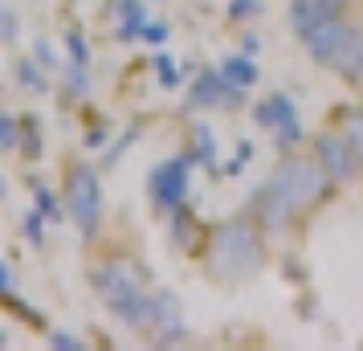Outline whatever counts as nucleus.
I'll return each mask as SVG.
<instances>
[{
    "mask_svg": "<svg viewBox=\"0 0 363 351\" xmlns=\"http://www.w3.org/2000/svg\"><path fill=\"white\" fill-rule=\"evenodd\" d=\"M339 188L330 180L323 164L314 160L311 147H290L278 155V164L269 172V180H265L257 192H253V217L265 225V233H290V229H302L306 221L318 213V208H327V201L335 196Z\"/></svg>",
    "mask_w": 363,
    "mask_h": 351,
    "instance_id": "obj_1",
    "label": "nucleus"
},
{
    "mask_svg": "<svg viewBox=\"0 0 363 351\" xmlns=\"http://www.w3.org/2000/svg\"><path fill=\"white\" fill-rule=\"evenodd\" d=\"M265 237L269 233H265L262 221L253 217V208H241L237 217L213 225L208 237H204V250H200L204 278L213 286H225V290L253 282L262 274L265 257H269Z\"/></svg>",
    "mask_w": 363,
    "mask_h": 351,
    "instance_id": "obj_2",
    "label": "nucleus"
},
{
    "mask_svg": "<svg viewBox=\"0 0 363 351\" xmlns=\"http://www.w3.org/2000/svg\"><path fill=\"white\" fill-rule=\"evenodd\" d=\"M90 290L106 302V311L127 327V331L147 335L151 327V290H147V266L127 250L102 253L90 262Z\"/></svg>",
    "mask_w": 363,
    "mask_h": 351,
    "instance_id": "obj_3",
    "label": "nucleus"
},
{
    "mask_svg": "<svg viewBox=\"0 0 363 351\" xmlns=\"http://www.w3.org/2000/svg\"><path fill=\"white\" fill-rule=\"evenodd\" d=\"M359 33H363L359 21H351L347 13H330V17L314 21L298 41H302V53H306L318 69L339 74V69L347 66V57L355 53V45H359Z\"/></svg>",
    "mask_w": 363,
    "mask_h": 351,
    "instance_id": "obj_4",
    "label": "nucleus"
},
{
    "mask_svg": "<svg viewBox=\"0 0 363 351\" xmlns=\"http://www.w3.org/2000/svg\"><path fill=\"white\" fill-rule=\"evenodd\" d=\"M62 201H66V213L74 221V229L94 241L102 229V213H106V196H102V180H99V167L74 160L66 167V184H62Z\"/></svg>",
    "mask_w": 363,
    "mask_h": 351,
    "instance_id": "obj_5",
    "label": "nucleus"
},
{
    "mask_svg": "<svg viewBox=\"0 0 363 351\" xmlns=\"http://www.w3.org/2000/svg\"><path fill=\"white\" fill-rule=\"evenodd\" d=\"M306 147L314 151V160L323 164V172L335 180V188H339V192L359 188L363 164H359V155H355V147H351V139H347L335 123H323V127L306 139Z\"/></svg>",
    "mask_w": 363,
    "mask_h": 351,
    "instance_id": "obj_6",
    "label": "nucleus"
},
{
    "mask_svg": "<svg viewBox=\"0 0 363 351\" xmlns=\"http://www.w3.org/2000/svg\"><path fill=\"white\" fill-rule=\"evenodd\" d=\"M192 160L188 155H167L151 167L147 176V201L155 217H167L176 213L180 204H188V188H192Z\"/></svg>",
    "mask_w": 363,
    "mask_h": 351,
    "instance_id": "obj_7",
    "label": "nucleus"
},
{
    "mask_svg": "<svg viewBox=\"0 0 363 351\" xmlns=\"http://www.w3.org/2000/svg\"><path fill=\"white\" fill-rule=\"evenodd\" d=\"M253 123L278 139V151H290V147H298V143H306L302 123H298V102L290 99V94H281V90L265 94V99L253 106Z\"/></svg>",
    "mask_w": 363,
    "mask_h": 351,
    "instance_id": "obj_8",
    "label": "nucleus"
},
{
    "mask_svg": "<svg viewBox=\"0 0 363 351\" xmlns=\"http://www.w3.org/2000/svg\"><path fill=\"white\" fill-rule=\"evenodd\" d=\"M241 106H245V90L233 86L220 66L200 69L188 86V111H241Z\"/></svg>",
    "mask_w": 363,
    "mask_h": 351,
    "instance_id": "obj_9",
    "label": "nucleus"
},
{
    "mask_svg": "<svg viewBox=\"0 0 363 351\" xmlns=\"http://www.w3.org/2000/svg\"><path fill=\"white\" fill-rule=\"evenodd\" d=\"M147 339L155 347H180L188 339V327H184V311L180 299L172 290H151V327Z\"/></svg>",
    "mask_w": 363,
    "mask_h": 351,
    "instance_id": "obj_10",
    "label": "nucleus"
},
{
    "mask_svg": "<svg viewBox=\"0 0 363 351\" xmlns=\"http://www.w3.org/2000/svg\"><path fill=\"white\" fill-rule=\"evenodd\" d=\"M167 233H172V241H176V250H180V253H192V257H200L208 229L196 221V213H192L188 204H180L176 213H167Z\"/></svg>",
    "mask_w": 363,
    "mask_h": 351,
    "instance_id": "obj_11",
    "label": "nucleus"
},
{
    "mask_svg": "<svg viewBox=\"0 0 363 351\" xmlns=\"http://www.w3.org/2000/svg\"><path fill=\"white\" fill-rule=\"evenodd\" d=\"M347 9H351V0H290V13H286V21H290L294 37H302L314 21L330 17V13H347Z\"/></svg>",
    "mask_w": 363,
    "mask_h": 351,
    "instance_id": "obj_12",
    "label": "nucleus"
},
{
    "mask_svg": "<svg viewBox=\"0 0 363 351\" xmlns=\"http://www.w3.org/2000/svg\"><path fill=\"white\" fill-rule=\"evenodd\" d=\"M115 17H118V29L115 37L127 45V41H139L143 37V25H147V4L143 0H115Z\"/></svg>",
    "mask_w": 363,
    "mask_h": 351,
    "instance_id": "obj_13",
    "label": "nucleus"
},
{
    "mask_svg": "<svg viewBox=\"0 0 363 351\" xmlns=\"http://www.w3.org/2000/svg\"><path fill=\"white\" fill-rule=\"evenodd\" d=\"M330 123L351 139V147H355V155H359V164H363V106H335Z\"/></svg>",
    "mask_w": 363,
    "mask_h": 351,
    "instance_id": "obj_14",
    "label": "nucleus"
},
{
    "mask_svg": "<svg viewBox=\"0 0 363 351\" xmlns=\"http://www.w3.org/2000/svg\"><path fill=\"white\" fill-rule=\"evenodd\" d=\"M220 74H225L233 86H241V90L257 86V62H253L249 53H229V57H220Z\"/></svg>",
    "mask_w": 363,
    "mask_h": 351,
    "instance_id": "obj_15",
    "label": "nucleus"
},
{
    "mask_svg": "<svg viewBox=\"0 0 363 351\" xmlns=\"http://www.w3.org/2000/svg\"><path fill=\"white\" fill-rule=\"evenodd\" d=\"M29 184H33V208H37L45 221H50V225H62V221L69 217V213H66V201H62V196H57L50 184H41V180H29Z\"/></svg>",
    "mask_w": 363,
    "mask_h": 351,
    "instance_id": "obj_16",
    "label": "nucleus"
},
{
    "mask_svg": "<svg viewBox=\"0 0 363 351\" xmlns=\"http://www.w3.org/2000/svg\"><path fill=\"white\" fill-rule=\"evenodd\" d=\"M192 164H204V167H216V147H213V131L204 127V123H196L192 127V147L184 151Z\"/></svg>",
    "mask_w": 363,
    "mask_h": 351,
    "instance_id": "obj_17",
    "label": "nucleus"
},
{
    "mask_svg": "<svg viewBox=\"0 0 363 351\" xmlns=\"http://www.w3.org/2000/svg\"><path fill=\"white\" fill-rule=\"evenodd\" d=\"M17 82H21V90H29V94H50V78H45L29 57L17 62Z\"/></svg>",
    "mask_w": 363,
    "mask_h": 351,
    "instance_id": "obj_18",
    "label": "nucleus"
},
{
    "mask_svg": "<svg viewBox=\"0 0 363 351\" xmlns=\"http://www.w3.org/2000/svg\"><path fill=\"white\" fill-rule=\"evenodd\" d=\"M21 151H25V160H29V164L45 155V143H41V123H37V118H25V123H21Z\"/></svg>",
    "mask_w": 363,
    "mask_h": 351,
    "instance_id": "obj_19",
    "label": "nucleus"
},
{
    "mask_svg": "<svg viewBox=\"0 0 363 351\" xmlns=\"http://www.w3.org/2000/svg\"><path fill=\"white\" fill-rule=\"evenodd\" d=\"M339 78H343L351 90H363V33H359V45H355V53L347 57V66L339 69Z\"/></svg>",
    "mask_w": 363,
    "mask_h": 351,
    "instance_id": "obj_20",
    "label": "nucleus"
},
{
    "mask_svg": "<svg viewBox=\"0 0 363 351\" xmlns=\"http://www.w3.org/2000/svg\"><path fill=\"white\" fill-rule=\"evenodd\" d=\"M21 147V118H13L9 111H0V155Z\"/></svg>",
    "mask_w": 363,
    "mask_h": 351,
    "instance_id": "obj_21",
    "label": "nucleus"
},
{
    "mask_svg": "<svg viewBox=\"0 0 363 351\" xmlns=\"http://www.w3.org/2000/svg\"><path fill=\"white\" fill-rule=\"evenodd\" d=\"M265 9L262 0H233L229 4V25H249V21H257Z\"/></svg>",
    "mask_w": 363,
    "mask_h": 351,
    "instance_id": "obj_22",
    "label": "nucleus"
},
{
    "mask_svg": "<svg viewBox=\"0 0 363 351\" xmlns=\"http://www.w3.org/2000/svg\"><path fill=\"white\" fill-rule=\"evenodd\" d=\"M21 225H25V237H29V241H33L37 250H41V245H45V217H41L37 208H25Z\"/></svg>",
    "mask_w": 363,
    "mask_h": 351,
    "instance_id": "obj_23",
    "label": "nucleus"
},
{
    "mask_svg": "<svg viewBox=\"0 0 363 351\" xmlns=\"http://www.w3.org/2000/svg\"><path fill=\"white\" fill-rule=\"evenodd\" d=\"M155 74H160V86L164 90H176L180 86V69H176V62L167 53H155Z\"/></svg>",
    "mask_w": 363,
    "mask_h": 351,
    "instance_id": "obj_24",
    "label": "nucleus"
},
{
    "mask_svg": "<svg viewBox=\"0 0 363 351\" xmlns=\"http://www.w3.org/2000/svg\"><path fill=\"white\" fill-rule=\"evenodd\" d=\"M0 302H4V306H9V311H13V315H17V318H25L29 327H45V318L37 315V311H33V306H29V302L13 299V294H0Z\"/></svg>",
    "mask_w": 363,
    "mask_h": 351,
    "instance_id": "obj_25",
    "label": "nucleus"
},
{
    "mask_svg": "<svg viewBox=\"0 0 363 351\" xmlns=\"http://www.w3.org/2000/svg\"><path fill=\"white\" fill-rule=\"evenodd\" d=\"M66 53L74 66H90V45H86L82 33H66Z\"/></svg>",
    "mask_w": 363,
    "mask_h": 351,
    "instance_id": "obj_26",
    "label": "nucleus"
},
{
    "mask_svg": "<svg viewBox=\"0 0 363 351\" xmlns=\"http://www.w3.org/2000/svg\"><path fill=\"white\" fill-rule=\"evenodd\" d=\"M66 86H69L74 99H82L86 90H90V82H86V66H74V62H69L66 66Z\"/></svg>",
    "mask_w": 363,
    "mask_h": 351,
    "instance_id": "obj_27",
    "label": "nucleus"
},
{
    "mask_svg": "<svg viewBox=\"0 0 363 351\" xmlns=\"http://www.w3.org/2000/svg\"><path fill=\"white\" fill-rule=\"evenodd\" d=\"M0 41L9 45V41H17V13L13 9H4L0 4Z\"/></svg>",
    "mask_w": 363,
    "mask_h": 351,
    "instance_id": "obj_28",
    "label": "nucleus"
},
{
    "mask_svg": "<svg viewBox=\"0 0 363 351\" xmlns=\"http://www.w3.org/2000/svg\"><path fill=\"white\" fill-rule=\"evenodd\" d=\"M50 347H53V351H57V347H62V351H82L86 343H82V339H74L69 331H53V335H50Z\"/></svg>",
    "mask_w": 363,
    "mask_h": 351,
    "instance_id": "obj_29",
    "label": "nucleus"
},
{
    "mask_svg": "<svg viewBox=\"0 0 363 351\" xmlns=\"http://www.w3.org/2000/svg\"><path fill=\"white\" fill-rule=\"evenodd\" d=\"M143 41L164 45V41H167V25H164V21H147V25H143Z\"/></svg>",
    "mask_w": 363,
    "mask_h": 351,
    "instance_id": "obj_30",
    "label": "nucleus"
},
{
    "mask_svg": "<svg viewBox=\"0 0 363 351\" xmlns=\"http://www.w3.org/2000/svg\"><path fill=\"white\" fill-rule=\"evenodd\" d=\"M37 62H41L45 69H57V57H53L50 41H37Z\"/></svg>",
    "mask_w": 363,
    "mask_h": 351,
    "instance_id": "obj_31",
    "label": "nucleus"
},
{
    "mask_svg": "<svg viewBox=\"0 0 363 351\" xmlns=\"http://www.w3.org/2000/svg\"><path fill=\"white\" fill-rule=\"evenodd\" d=\"M0 294H13V269L4 257H0Z\"/></svg>",
    "mask_w": 363,
    "mask_h": 351,
    "instance_id": "obj_32",
    "label": "nucleus"
},
{
    "mask_svg": "<svg viewBox=\"0 0 363 351\" xmlns=\"http://www.w3.org/2000/svg\"><path fill=\"white\" fill-rule=\"evenodd\" d=\"M102 139H106V131H86V147H102Z\"/></svg>",
    "mask_w": 363,
    "mask_h": 351,
    "instance_id": "obj_33",
    "label": "nucleus"
},
{
    "mask_svg": "<svg viewBox=\"0 0 363 351\" xmlns=\"http://www.w3.org/2000/svg\"><path fill=\"white\" fill-rule=\"evenodd\" d=\"M257 50H262L257 37H245V41H241V53H249V57H257Z\"/></svg>",
    "mask_w": 363,
    "mask_h": 351,
    "instance_id": "obj_34",
    "label": "nucleus"
},
{
    "mask_svg": "<svg viewBox=\"0 0 363 351\" xmlns=\"http://www.w3.org/2000/svg\"><path fill=\"white\" fill-rule=\"evenodd\" d=\"M9 347V331H0V351Z\"/></svg>",
    "mask_w": 363,
    "mask_h": 351,
    "instance_id": "obj_35",
    "label": "nucleus"
}]
</instances>
